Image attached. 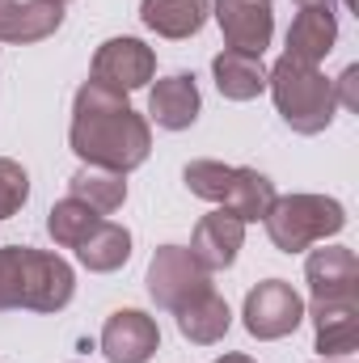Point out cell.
Listing matches in <instances>:
<instances>
[{"label":"cell","mask_w":359,"mask_h":363,"mask_svg":"<svg viewBox=\"0 0 359 363\" xmlns=\"http://www.w3.org/2000/svg\"><path fill=\"white\" fill-rule=\"evenodd\" d=\"M245 330L258 338V342H275V338H287L300 321H304V300L292 283L283 279H267L258 283L250 296H245Z\"/></svg>","instance_id":"7"},{"label":"cell","mask_w":359,"mask_h":363,"mask_svg":"<svg viewBox=\"0 0 359 363\" xmlns=\"http://www.w3.org/2000/svg\"><path fill=\"white\" fill-rule=\"evenodd\" d=\"M77 258H81V267H85V271H97V274L118 271V267L131 258V233H127L123 224L101 220L89 237L77 245Z\"/></svg>","instance_id":"20"},{"label":"cell","mask_w":359,"mask_h":363,"mask_svg":"<svg viewBox=\"0 0 359 363\" xmlns=\"http://www.w3.org/2000/svg\"><path fill=\"white\" fill-rule=\"evenodd\" d=\"M127 174H114V169H97V165H85V169H77L72 182H68V194L72 199H81L85 207H93L97 216H110V211H118L123 207V199H127Z\"/></svg>","instance_id":"21"},{"label":"cell","mask_w":359,"mask_h":363,"mask_svg":"<svg viewBox=\"0 0 359 363\" xmlns=\"http://www.w3.org/2000/svg\"><path fill=\"white\" fill-rule=\"evenodd\" d=\"M355 4H359V0H347V9H355Z\"/></svg>","instance_id":"27"},{"label":"cell","mask_w":359,"mask_h":363,"mask_svg":"<svg viewBox=\"0 0 359 363\" xmlns=\"http://www.w3.org/2000/svg\"><path fill=\"white\" fill-rule=\"evenodd\" d=\"M148 114L165 131H186L199 118V85H194V77L174 72V77L157 81L153 93H148Z\"/></svg>","instance_id":"16"},{"label":"cell","mask_w":359,"mask_h":363,"mask_svg":"<svg viewBox=\"0 0 359 363\" xmlns=\"http://www.w3.org/2000/svg\"><path fill=\"white\" fill-rule=\"evenodd\" d=\"M68 144H72V152L85 165L131 174L153 152V127H148L144 114L131 110L127 93L106 89L97 81H85L77 89V101H72Z\"/></svg>","instance_id":"1"},{"label":"cell","mask_w":359,"mask_h":363,"mask_svg":"<svg viewBox=\"0 0 359 363\" xmlns=\"http://www.w3.org/2000/svg\"><path fill=\"white\" fill-rule=\"evenodd\" d=\"M178 317V330L182 338H190L194 347H211V342H220L224 334H228V325H233V313H228V304H224V296H216V287L211 291H203L199 300H190Z\"/></svg>","instance_id":"19"},{"label":"cell","mask_w":359,"mask_h":363,"mask_svg":"<svg viewBox=\"0 0 359 363\" xmlns=\"http://www.w3.org/2000/svg\"><path fill=\"white\" fill-rule=\"evenodd\" d=\"M186 186L194 199H207L216 203L220 211L237 216L241 224H254L270 211V203L279 199L275 194V182L258 169H245V165H220V161H190L186 165Z\"/></svg>","instance_id":"4"},{"label":"cell","mask_w":359,"mask_h":363,"mask_svg":"<svg viewBox=\"0 0 359 363\" xmlns=\"http://www.w3.org/2000/svg\"><path fill=\"white\" fill-rule=\"evenodd\" d=\"M97 224H101V216H97L93 207H85L81 199H72V194L60 199V203L51 207V216H47V233H51V241L64 245V250H77Z\"/></svg>","instance_id":"22"},{"label":"cell","mask_w":359,"mask_h":363,"mask_svg":"<svg viewBox=\"0 0 359 363\" xmlns=\"http://www.w3.org/2000/svg\"><path fill=\"white\" fill-rule=\"evenodd\" d=\"M300 9H321V4H330V0H296Z\"/></svg>","instance_id":"26"},{"label":"cell","mask_w":359,"mask_h":363,"mask_svg":"<svg viewBox=\"0 0 359 363\" xmlns=\"http://www.w3.org/2000/svg\"><path fill=\"white\" fill-rule=\"evenodd\" d=\"M216 363H254V359H250V355H220Z\"/></svg>","instance_id":"25"},{"label":"cell","mask_w":359,"mask_h":363,"mask_svg":"<svg viewBox=\"0 0 359 363\" xmlns=\"http://www.w3.org/2000/svg\"><path fill=\"white\" fill-rule=\"evenodd\" d=\"M326 363H330V359H326ZM343 363H351V359H343Z\"/></svg>","instance_id":"28"},{"label":"cell","mask_w":359,"mask_h":363,"mask_svg":"<svg viewBox=\"0 0 359 363\" xmlns=\"http://www.w3.org/2000/svg\"><path fill=\"white\" fill-rule=\"evenodd\" d=\"M211 4L207 0H144L140 4V21L161 34V38H190L203 30Z\"/></svg>","instance_id":"18"},{"label":"cell","mask_w":359,"mask_h":363,"mask_svg":"<svg viewBox=\"0 0 359 363\" xmlns=\"http://www.w3.org/2000/svg\"><path fill=\"white\" fill-rule=\"evenodd\" d=\"M317 351L326 359H347L359 347V300H313Z\"/></svg>","instance_id":"15"},{"label":"cell","mask_w":359,"mask_h":363,"mask_svg":"<svg viewBox=\"0 0 359 363\" xmlns=\"http://www.w3.org/2000/svg\"><path fill=\"white\" fill-rule=\"evenodd\" d=\"M267 89L275 97V110L283 114V123L296 135H321L334 123V81H326L317 68L296 64L287 55L275 60V68H267Z\"/></svg>","instance_id":"3"},{"label":"cell","mask_w":359,"mask_h":363,"mask_svg":"<svg viewBox=\"0 0 359 363\" xmlns=\"http://www.w3.org/2000/svg\"><path fill=\"white\" fill-rule=\"evenodd\" d=\"M304 274H309L313 300H359V258L347 245L313 250L304 262Z\"/></svg>","instance_id":"12"},{"label":"cell","mask_w":359,"mask_h":363,"mask_svg":"<svg viewBox=\"0 0 359 363\" xmlns=\"http://www.w3.org/2000/svg\"><path fill=\"white\" fill-rule=\"evenodd\" d=\"M211 72H216V89L224 93L228 101H250L267 89V64L263 55H245V51H233L224 47L216 60H211Z\"/></svg>","instance_id":"17"},{"label":"cell","mask_w":359,"mask_h":363,"mask_svg":"<svg viewBox=\"0 0 359 363\" xmlns=\"http://www.w3.org/2000/svg\"><path fill=\"white\" fill-rule=\"evenodd\" d=\"M355 85H359V68L351 64V68L334 81V101H338V106H347V110H359V89H355Z\"/></svg>","instance_id":"24"},{"label":"cell","mask_w":359,"mask_h":363,"mask_svg":"<svg viewBox=\"0 0 359 363\" xmlns=\"http://www.w3.org/2000/svg\"><path fill=\"white\" fill-rule=\"evenodd\" d=\"M334 43H338V17H334V9L330 4H321V9H300L296 13V21H292V30H287V60H296V64H309V68H317L330 51H334Z\"/></svg>","instance_id":"14"},{"label":"cell","mask_w":359,"mask_h":363,"mask_svg":"<svg viewBox=\"0 0 359 363\" xmlns=\"http://www.w3.org/2000/svg\"><path fill=\"white\" fill-rule=\"evenodd\" d=\"M270 233V245L283 254H300L326 237H338L347 228V211L338 199L326 194H283L270 203V211L263 216Z\"/></svg>","instance_id":"5"},{"label":"cell","mask_w":359,"mask_h":363,"mask_svg":"<svg viewBox=\"0 0 359 363\" xmlns=\"http://www.w3.org/2000/svg\"><path fill=\"white\" fill-rule=\"evenodd\" d=\"M26 199H30V178H26V169H21L17 161L0 157V220L17 216V211L26 207Z\"/></svg>","instance_id":"23"},{"label":"cell","mask_w":359,"mask_h":363,"mask_svg":"<svg viewBox=\"0 0 359 363\" xmlns=\"http://www.w3.org/2000/svg\"><path fill=\"white\" fill-rule=\"evenodd\" d=\"M241 245H245V224H241L237 216H228V211L216 207L211 216H203V220L194 224L190 258H194L207 274H216V271H228V267L237 262Z\"/></svg>","instance_id":"11"},{"label":"cell","mask_w":359,"mask_h":363,"mask_svg":"<svg viewBox=\"0 0 359 363\" xmlns=\"http://www.w3.org/2000/svg\"><path fill=\"white\" fill-rule=\"evenodd\" d=\"M64 26V4L55 0H0V43H43Z\"/></svg>","instance_id":"13"},{"label":"cell","mask_w":359,"mask_h":363,"mask_svg":"<svg viewBox=\"0 0 359 363\" xmlns=\"http://www.w3.org/2000/svg\"><path fill=\"white\" fill-rule=\"evenodd\" d=\"M157 72V55L153 47H144L140 38H110L97 47L93 55V77L97 85L106 89H118V93H131V89H144Z\"/></svg>","instance_id":"8"},{"label":"cell","mask_w":359,"mask_h":363,"mask_svg":"<svg viewBox=\"0 0 359 363\" xmlns=\"http://www.w3.org/2000/svg\"><path fill=\"white\" fill-rule=\"evenodd\" d=\"M216 21L224 30V43L245 55H263L275 34V9L270 0H211Z\"/></svg>","instance_id":"10"},{"label":"cell","mask_w":359,"mask_h":363,"mask_svg":"<svg viewBox=\"0 0 359 363\" xmlns=\"http://www.w3.org/2000/svg\"><path fill=\"white\" fill-rule=\"evenodd\" d=\"M203 291H211V274L203 271L190 250L182 245H161L148 262V296L170 308V313H182L190 300H199Z\"/></svg>","instance_id":"6"},{"label":"cell","mask_w":359,"mask_h":363,"mask_svg":"<svg viewBox=\"0 0 359 363\" xmlns=\"http://www.w3.org/2000/svg\"><path fill=\"white\" fill-rule=\"evenodd\" d=\"M55 4H64V0H55Z\"/></svg>","instance_id":"29"},{"label":"cell","mask_w":359,"mask_h":363,"mask_svg":"<svg viewBox=\"0 0 359 363\" xmlns=\"http://www.w3.org/2000/svg\"><path fill=\"white\" fill-rule=\"evenodd\" d=\"M161 347V330L140 308H118L101 325V355L110 363H148Z\"/></svg>","instance_id":"9"},{"label":"cell","mask_w":359,"mask_h":363,"mask_svg":"<svg viewBox=\"0 0 359 363\" xmlns=\"http://www.w3.org/2000/svg\"><path fill=\"white\" fill-rule=\"evenodd\" d=\"M77 291V274L60 254L9 245L0 250V313L30 308V313H60Z\"/></svg>","instance_id":"2"}]
</instances>
